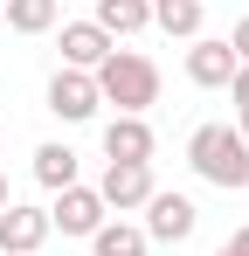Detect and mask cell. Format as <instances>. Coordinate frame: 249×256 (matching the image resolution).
<instances>
[{"label": "cell", "mask_w": 249, "mask_h": 256, "mask_svg": "<svg viewBox=\"0 0 249 256\" xmlns=\"http://www.w3.org/2000/svg\"><path fill=\"white\" fill-rule=\"evenodd\" d=\"M42 242H48V208L7 201V208H0V256H35Z\"/></svg>", "instance_id": "8992f818"}, {"label": "cell", "mask_w": 249, "mask_h": 256, "mask_svg": "<svg viewBox=\"0 0 249 256\" xmlns=\"http://www.w3.org/2000/svg\"><path fill=\"white\" fill-rule=\"evenodd\" d=\"M104 160L111 166H152V125L146 118H111L104 125Z\"/></svg>", "instance_id": "52a82bcc"}, {"label": "cell", "mask_w": 249, "mask_h": 256, "mask_svg": "<svg viewBox=\"0 0 249 256\" xmlns=\"http://www.w3.org/2000/svg\"><path fill=\"white\" fill-rule=\"evenodd\" d=\"M228 48H236V62H249V14L236 21V28H228Z\"/></svg>", "instance_id": "e0dca14e"}, {"label": "cell", "mask_w": 249, "mask_h": 256, "mask_svg": "<svg viewBox=\"0 0 249 256\" xmlns=\"http://www.w3.org/2000/svg\"><path fill=\"white\" fill-rule=\"evenodd\" d=\"M214 256H228V250H214Z\"/></svg>", "instance_id": "44dd1931"}, {"label": "cell", "mask_w": 249, "mask_h": 256, "mask_svg": "<svg viewBox=\"0 0 249 256\" xmlns=\"http://www.w3.org/2000/svg\"><path fill=\"white\" fill-rule=\"evenodd\" d=\"M152 21H160L166 35L194 42V35H201V0H160V7H152Z\"/></svg>", "instance_id": "5bb4252c"}, {"label": "cell", "mask_w": 249, "mask_h": 256, "mask_svg": "<svg viewBox=\"0 0 249 256\" xmlns=\"http://www.w3.org/2000/svg\"><path fill=\"white\" fill-rule=\"evenodd\" d=\"M35 180L48 187V194H62V187H76V152H70L62 138H48V146H35Z\"/></svg>", "instance_id": "7c38bea8"}, {"label": "cell", "mask_w": 249, "mask_h": 256, "mask_svg": "<svg viewBox=\"0 0 249 256\" xmlns=\"http://www.w3.org/2000/svg\"><path fill=\"white\" fill-rule=\"evenodd\" d=\"M97 201L104 208H146L152 201V166H104V180H97Z\"/></svg>", "instance_id": "9c48e42d"}, {"label": "cell", "mask_w": 249, "mask_h": 256, "mask_svg": "<svg viewBox=\"0 0 249 256\" xmlns=\"http://www.w3.org/2000/svg\"><path fill=\"white\" fill-rule=\"evenodd\" d=\"M152 7H160V0H152Z\"/></svg>", "instance_id": "7402d4cb"}, {"label": "cell", "mask_w": 249, "mask_h": 256, "mask_svg": "<svg viewBox=\"0 0 249 256\" xmlns=\"http://www.w3.org/2000/svg\"><path fill=\"white\" fill-rule=\"evenodd\" d=\"M228 97H236V111H249V62H236V76H228Z\"/></svg>", "instance_id": "2e32d148"}, {"label": "cell", "mask_w": 249, "mask_h": 256, "mask_svg": "<svg viewBox=\"0 0 249 256\" xmlns=\"http://www.w3.org/2000/svg\"><path fill=\"white\" fill-rule=\"evenodd\" d=\"M90 250H97V256H146L152 242H146V228H138V222H104V228L90 236Z\"/></svg>", "instance_id": "4fadbf2b"}, {"label": "cell", "mask_w": 249, "mask_h": 256, "mask_svg": "<svg viewBox=\"0 0 249 256\" xmlns=\"http://www.w3.org/2000/svg\"><path fill=\"white\" fill-rule=\"evenodd\" d=\"M222 250H228V256H249V228H236V236H228Z\"/></svg>", "instance_id": "ac0fdd59"}, {"label": "cell", "mask_w": 249, "mask_h": 256, "mask_svg": "<svg viewBox=\"0 0 249 256\" xmlns=\"http://www.w3.org/2000/svg\"><path fill=\"white\" fill-rule=\"evenodd\" d=\"M228 76H236V48L214 42V35H194V48H187V84H201V90H228Z\"/></svg>", "instance_id": "ba28073f"}, {"label": "cell", "mask_w": 249, "mask_h": 256, "mask_svg": "<svg viewBox=\"0 0 249 256\" xmlns=\"http://www.w3.org/2000/svg\"><path fill=\"white\" fill-rule=\"evenodd\" d=\"M97 76L90 70H56L48 76V111L62 118V125H83V118H97Z\"/></svg>", "instance_id": "5b68a950"}, {"label": "cell", "mask_w": 249, "mask_h": 256, "mask_svg": "<svg viewBox=\"0 0 249 256\" xmlns=\"http://www.w3.org/2000/svg\"><path fill=\"white\" fill-rule=\"evenodd\" d=\"M146 242H187L194 228H201V208L187 201V194H166V187H152V201H146Z\"/></svg>", "instance_id": "3957f363"}, {"label": "cell", "mask_w": 249, "mask_h": 256, "mask_svg": "<svg viewBox=\"0 0 249 256\" xmlns=\"http://www.w3.org/2000/svg\"><path fill=\"white\" fill-rule=\"evenodd\" d=\"M236 132H242V146H249V111H242V118H236Z\"/></svg>", "instance_id": "d6986e66"}, {"label": "cell", "mask_w": 249, "mask_h": 256, "mask_svg": "<svg viewBox=\"0 0 249 256\" xmlns=\"http://www.w3.org/2000/svg\"><path fill=\"white\" fill-rule=\"evenodd\" d=\"M104 222H111V208L97 201V187H83V180H76V187H62V194H56V208H48V236L62 228V236H83V242H90Z\"/></svg>", "instance_id": "277c9868"}, {"label": "cell", "mask_w": 249, "mask_h": 256, "mask_svg": "<svg viewBox=\"0 0 249 256\" xmlns=\"http://www.w3.org/2000/svg\"><path fill=\"white\" fill-rule=\"evenodd\" d=\"M0 208H7V173H0Z\"/></svg>", "instance_id": "ffe728a7"}, {"label": "cell", "mask_w": 249, "mask_h": 256, "mask_svg": "<svg viewBox=\"0 0 249 256\" xmlns=\"http://www.w3.org/2000/svg\"><path fill=\"white\" fill-rule=\"evenodd\" d=\"M90 21L118 42V35H138V28L152 21V0H97V14H90Z\"/></svg>", "instance_id": "8fae6325"}, {"label": "cell", "mask_w": 249, "mask_h": 256, "mask_svg": "<svg viewBox=\"0 0 249 256\" xmlns=\"http://www.w3.org/2000/svg\"><path fill=\"white\" fill-rule=\"evenodd\" d=\"M0 138H7V132H0Z\"/></svg>", "instance_id": "603a6c76"}, {"label": "cell", "mask_w": 249, "mask_h": 256, "mask_svg": "<svg viewBox=\"0 0 249 256\" xmlns=\"http://www.w3.org/2000/svg\"><path fill=\"white\" fill-rule=\"evenodd\" d=\"M7 28L14 35H48L56 28V0H7Z\"/></svg>", "instance_id": "9a60e30c"}, {"label": "cell", "mask_w": 249, "mask_h": 256, "mask_svg": "<svg viewBox=\"0 0 249 256\" xmlns=\"http://www.w3.org/2000/svg\"><path fill=\"white\" fill-rule=\"evenodd\" d=\"M187 166L201 173L208 187H222V194H242L249 187V146H242V132L236 125H194Z\"/></svg>", "instance_id": "7a4b0ae2"}, {"label": "cell", "mask_w": 249, "mask_h": 256, "mask_svg": "<svg viewBox=\"0 0 249 256\" xmlns=\"http://www.w3.org/2000/svg\"><path fill=\"white\" fill-rule=\"evenodd\" d=\"M90 76H97L104 104H118V118H146V104H160V62L138 48H111Z\"/></svg>", "instance_id": "6da1fadb"}, {"label": "cell", "mask_w": 249, "mask_h": 256, "mask_svg": "<svg viewBox=\"0 0 249 256\" xmlns=\"http://www.w3.org/2000/svg\"><path fill=\"white\" fill-rule=\"evenodd\" d=\"M111 48L118 42H111L97 21H62V70H97Z\"/></svg>", "instance_id": "30bf717a"}]
</instances>
